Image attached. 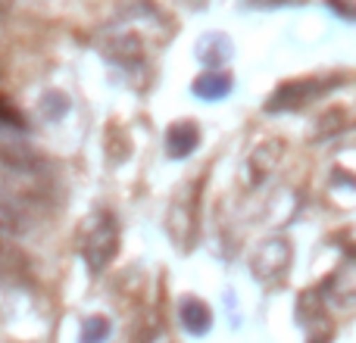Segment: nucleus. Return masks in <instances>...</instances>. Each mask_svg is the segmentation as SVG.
Listing matches in <instances>:
<instances>
[{
  "mask_svg": "<svg viewBox=\"0 0 356 343\" xmlns=\"http://www.w3.org/2000/svg\"><path fill=\"white\" fill-rule=\"evenodd\" d=\"M113 253H116V219L100 215L85 237V259L91 262V269H104Z\"/></svg>",
  "mask_w": 356,
  "mask_h": 343,
  "instance_id": "nucleus-1",
  "label": "nucleus"
},
{
  "mask_svg": "<svg viewBox=\"0 0 356 343\" xmlns=\"http://www.w3.org/2000/svg\"><path fill=\"white\" fill-rule=\"evenodd\" d=\"M334 81H319V78H303V81H291V85H284L282 91H275V97L269 100V106L266 110H297V106H303L309 97H316V94H322L325 87H332Z\"/></svg>",
  "mask_w": 356,
  "mask_h": 343,
  "instance_id": "nucleus-2",
  "label": "nucleus"
},
{
  "mask_svg": "<svg viewBox=\"0 0 356 343\" xmlns=\"http://www.w3.org/2000/svg\"><path fill=\"white\" fill-rule=\"evenodd\" d=\"M197 141H200V131H197L194 122H178L169 128L166 135V147H169V156H175V160H181V156L194 153Z\"/></svg>",
  "mask_w": 356,
  "mask_h": 343,
  "instance_id": "nucleus-3",
  "label": "nucleus"
},
{
  "mask_svg": "<svg viewBox=\"0 0 356 343\" xmlns=\"http://www.w3.org/2000/svg\"><path fill=\"white\" fill-rule=\"evenodd\" d=\"M228 91H232V78L225 72H219V69H209L194 81V94L200 100H222L228 97Z\"/></svg>",
  "mask_w": 356,
  "mask_h": 343,
  "instance_id": "nucleus-4",
  "label": "nucleus"
},
{
  "mask_svg": "<svg viewBox=\"0 0 356 343\" xmlns=\"http://www.w3.org/2000/svg\"><path fill=\"white\" fill-rule=\"evenodd\" d=\"M181 325L191 334H203L209 328V309L200 300H184L181 303Z\"/></svg>",
  "mask_w": 356,
  "mask_h": 343,
  "instance_id": "nucleus-5",
  "label": "nucleus"
},
{
  "mask_svg": "<svg viewBox=\"0 0 356 343\" xmlns=\"http://www.w3.org/2000/svg\"><path fill=\"white\" fill-rule=\"evenodd\" d=\"M106 334H110V328H106V321L104 319H91L88 321V328H85V343H100L106 337Z\"/></svg>",
  "mask_w": 356,
  "mask_h": 343,
  "instance_id": "nucleus-6",
  "label": "nucleus"
}]
</instances>
